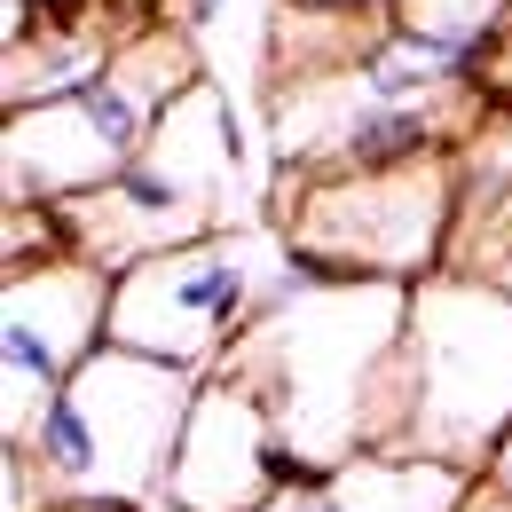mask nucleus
Returning <instances> with one entry per match:
<instances>
[{"instance_id":"f03ea898","label":"nucleus","mask_w":512,"mask_h":512,"mask_svg":"<svg viewBox=\"0 0 512 512\" xmlns=\"http://www.w3.org/2000/svg\"><path fill=\"white\" fill-rule=\"evenodd\" d=\"M505 434H512V284L442 268V276L410 284L394 449L489 473Z\"/></svg>"},{"instance_id":"7ed1b4c3","label":"nucleus","mask_w":512,"mask_h":512,"mask_svg":"<svg viewBox=\"0 0 512 512\" xmlns=\"http://www.w3.org/2000/svg\"><path fill=\"white\" fill-rule=\"evenodd\" d=\"M190 402H197V371L134 355V347H95L64 379V394L40 410V426L8 449L32 457L48 497L150 505L166 489V465H174Z\"/></svg>"},{"instance_id":"f8f14e48","label":"nucleus","mask_w":512,"mask_h":512,"mask_svg":"<svg viewBox=\"0 0 512 512\" xmlns=\"http://www.w3.org/2000/svg\"><path fill=\"white\" fill-rule=\"evenodd\" d=\"M465 512H512V505L497 497V489H489V481H481V489H473V505H465Z\"/></svg>"},{"instance_id":"39448f33","label":"nucleus","mask_w":512,"mask_h":512,"mask_svg":"<svg viewBox=\"0 0 512 512\" xmlns=\"http://www.w3.org/2000/svg\"><path fill=\"white\" fill-rule=\"evenodd\" d=\"M284 237L331 260L339 276L426 284L449 268L457 237V158H418L386 174H292Z\"/></svg>"},{"instance_id":"ddd939ff","label":"nucleus","mask_w":512,"mask_h":512,"mask_svg":"<svg viewBox=\"0 0 512 512\" xmlns=\"http://www.w3.org/2000/svg\"><path fill=\"white\" fill-rule=\"evenodd\" d=\"M339 8H394V0H339Z\"/></svg>"},{"instance_id":"1a4fd4ad","label":"nucleus","mask_w":512,"mask_h":512,"mask_svg":"<svg viewBox=\"0 0 512 512\" xmlns=\"http://www.w3.org/2000/svg\"><path fill=\"white\" fill-rule=\"evenodd\" d=\"M40 512H142V505H119V497H48Z\"/></svg>"},{"instance_id":"0eeeda50","label":"nucleus","mask_w":512,"mask_h":512,"mask_svg":"<svg viewBox=\"0 0 512 512\" xmlns=\"http://www.w3.org/2000/svg\"><path fill=\"white\" fill-rule=\"evenodd\" d=\"M284 489H292V457H284V434H276L268 402L237 371H205L158 505L166 512H260Z\"/></svg>"},{"instance_id":"9d476101","label":"nucleus","mask_w":512,"mask_h":512,"mask_svg":"<svg viewBox=\"0 0 512 512\" xmlns=\"http://www.w3.org/2000/svg\"><path fill=\"white\" fill-rule=\"evenodd\" d=\"M481 481H489V489H497V497L512 505V434L497 442V457H489V473H481Z\"/></svg>"},{"instance_id":"20e7f679","label":"nucleus","mask_w":512,"mask_h":512,"mask_svg":"<svg viewBox=\"0 0 512 512\" xmlns=\"http://www.w3.org/2000/svg\"><path fill=\"white\" fill-rule=\"evenodd\" d=\"M284 237L268 229H213L197 245L134 260L111 284V347L182 363V371H221L229 347L268 316V284H276Z\"/></svg>"},{"instance_id":"6e6552de","label":"nucleus","mask_w":512,"mask_h":512,"mask_svg":"<svg viewBox=\"0 0 512 512\" xmlns=\"http://www.w3.org/2000/svg\"><path fill=\"white\" fill-rule=\"evenodd\" d=\"M473 489H481V473H465V465L418 457V449H363L339 473L292 481L260 512H465Z\"/></svg>"},{"instance_id":"f257e3e1","label":"nucleus","mask_w":512,"mask_h":512,"mask_svg":"<svg viewBox=\"0 0 512 512\" xmlns=\"http://www.w3.org/2000/svg\"><path fill=\"white\" fill-rule=\"evenodd\" d=\"M402 331L410 284L347 276L308 300H284L229 347L221 371L253 386L284 434L292 481L339 473L363 449H394L402 426Z\"/></svg>"},{"instance_id":"423d86ee","label":"nucleus","mask_w":512,"mask_h":512,"mask_svg":"<svg viewBox=\"0 0 512 512\" xmlns=\"http://www.w3.org/2000/svg\"><path fill=\"white\" fill-rule=\"evenodd\" d=\"M111 284H119L111 268L79 253L8 268L0 284V442H24L71 371L95 347H111Z\"/></svg>"},{"instance_id":"9b49d317","label":"nucleus","mask_w":512,"mask_h":512,"mask_svg":"<svg viewBox=\"0 0 512 512\" xmlns=\"http://www.w3.org/2000/svg\"><path fill=\"white\" fill-rule=\"evenodd\" d=\"M221 8H229V0H182V32H205V24H221Z\"/></svg>"}]
</instances>
